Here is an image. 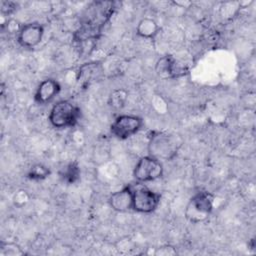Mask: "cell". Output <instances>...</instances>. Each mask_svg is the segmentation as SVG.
I'll list each match as a JSON object with an SVG mask.
<instances>
[{"label":"cell","mask_w":256,"mask_h":256,"mask_svg":"<svg viewBox=\"0 0 256 256\" xmlns=\"http://www.w3.org/2000/svg\"><path fill=\"white\" fill-rule=\"evenodd\" d=\"M183 144L182 138L174 133L153 131L148 138V155L160 160L173 159Z\"/></svg>","instance_id":"cell-1"},{"label":"cell","mask_w":256,"mask_h":256,"mask_svg":"<svg viewBox=\"0 0 256 256\" xmlns=\"http://www.w3.org/2000/svg\"><path fill=\"white\" fill-rule=\"evenodd\" d=\"M115 8L116 4L112 1L92 2L87 7L84 14V19L80 26L90 30L97 35H101L102 28L113 15Z\"/></svg>","instance_id":"cell-2"},{"label":"cell","mask_w":256,"mask_h":256,"mask_svg":"<svg viewBox=\"0 0 256 256\" xmlns=\"http://www.w3.org/2000/svg\"><path fill=\"white\" fill-rule=\"evenodd\" d=\"M214 195L206 190L196 192L188 201L184 215L191 223L204 222L209 218L213 211Z\"/></svg>","instance_id":"cell-3"},{"label":"cell","mask_w":256,"mask_h":256,"mask_svg":"<svg viewBox=\"0 0 256 256\" xmlns=\"http://www.w3.org/2000/svg\"><path fill=\"white\" fill-rule=\"evenodd\" d=\"M81 115L80 108L68 100H61L54 104L49 112L50 124L58 129L73 127Z\"/></svg>","instance_id":"cell-4"},{"label":"cell","mask_w":256,"mask_h":256,"mask_svg":"<svg viewBox=\"0 0 256 256\" xmlns=\"http://www.w3.org/2000/svg\"><path fill=\"white\" fill-rule=\"evenodd\" d=\"M143 126V119L137 115L122 114L117 116L110 125V133L119 140H126Z\"/></svg>","instance_id":"cell-5"},{"label":"cell","mask_w":256,"mask_h":256,"mask_svg":"<svg viewBox=\"0 0 256 256\" xmlns=\"http://www.w3.org/2000/svg\"><path fill=\"white\" fill-rule=\"evenodd\" d=\"M163 171L162 162L150 155H147L141 157L137 161L133 169V176L139 183H145L161 178Z\"/></svg>","instance_id":"cell-6"},{"label":"cell","mask_w":256,"mask_h":256,"mask_svg":"<svg viewBox=\"0 0 256 256\" xmlns=\"http://www.w3.org/2000/svg\"><path fill=\"white\" fill-rule=\"evenodd\" d=\"M161 196L159 193L152 191L145 186L133 188V205L132 210L148 214L155 211L160 203Z\"/></svg>","instance_id":"cell-7"},{"label":"cell","mask_w":256,"mask_h":256,"mask_svg":"<svg viewBox=\"0 0 256 256\" xmlns=\"http://www.w3.org/2000/svg\"><path fill=\"white\" fill-rule=\"evenodd\" d=\"M44 36V26L38 22H31L21 25L16 39L23 48H34L42 41Z\"/></svg>","instance_id":"cell-8"},{"label":"cell","mask_w":256,"mask_h":256,"mask_svg":"<svg viewBox=\"0 0 256 256\" xmlns=\"http://www.w3.org/2000/svg\"><path fill=\"white\" fill-rule=\"evenodd\" d=\"M155 70L157 75L163 79L178 78L188 73V70L181 66L172 55H164L159 58L156 62Z\"/></svg>","instance_id":"cell-9"},{"label":"cell","mask_w":256,"mask_h":256,"mask_svg":"<svg viewBox=\"0 0 256 256\" xmlns=\"http://www.w3.org/2000/svg\"><path fill=\"white\" fill-rule=\"evenodd\" d=\"M108 203L110 207L116 212L124 213L132 210L133 186L126 185L121 189L113 192L108 198Z\"/></svg>","instance_id":"cell-10"},{"label":"cell","mask_w":256,"mask_h":256,"mask_svg":"<svg viewBox=\"0 0 256 256\" xmlns=\"http://www.w3.org/2000/svg\"><path fill=\"white\" fill-rule=\"evenodd\" d=\"M60 90L61 85L58 81L52 78H47L38 85L34 94V100L40 105L47 104L60 93Z\"/></svg>","instance_id":"cell-11"},{"label":"cell","mask_w":256,"mask_h":256,"mask_svg":"<svg viewBox=\"0 0 256 256\" xmlns=\"http://www.w3.org/2000/svg\"><path fill=\"white\" fill-rule=\"evenodd\" d=\"M159 31L160 28L158 23L149 17L142 18L136 27V34L144 39H154Z\"/></svg>","instance_id":"cell-12"},{"label":"cell","mask_w":256,"mask_h":256,"mask_svg":"<svg viewBox=\"0 0 256 256\" xmlns=\"http://www.w3.org/2000/svg\"><path fill=\"white\" fill-rule=\"evenodd\" d=\"M100 64L99 63H87L82 65L77 72V81L82 84L90 83L99 74Z\"/></svg>","instance_id":"cell-13"},{"label":"cell","mask_w":256,"mask_h":256,"mask_svg":"<svg viewBox=\"0 0 256 256\" xmlns=\"http://www.w3.org/2000/svg\"><path fill=\"white\" fill-rule=\"evenodd\" d=\"M127 98L128 92L123 88H118L110 93L108 103L114 109H121L125 106Z\"/></svg>","instance_id":"cell-14"},{"label":"cell","mask_w":256,"mask_h":256,"mask_svg":"<svg viewBox=\"0 0 256 256\" xmlns=\"http://www.w3.org/2000/svg\"><path fill=\"white\" fill-rule=\"evenodd\" d=\"M60 176L66 183H75L80 177V168L76 162H71L67 164L63 170L60 172Z\"/></svg>","instance_id":"cell-15"},{"label":"cell","mask_w":256,"mask_h":256,"mask_svg":"<svg viewBox=\"0 0 256 256\" xmlns=\"http://www.w3.org/2000/svg\"><path fill=\"white\" fill-rule=\"evenodd\" d=\"M50 174L51 171L47 166L41 163H37L30 167V169L27 172V178H29L30 180L40 181L46 179Z\"/></svg>","instance_id":"cell-16"},{"label":"cell","mask_w":256,"mask_h":256,"mask_svg":"<svg viewBox=\"0 0 256 256\" xmlns=\"http://www.w3.org/2000/svg\"><path fill=\"white\" fill-rule=\"evenodd\" d=\"M114 245H115V249L121 254H130L135 250V243L128 236L121 237L115 242Z\"/></svg>","instance_id":"cell-17"},{"label":"cell","mask_w":256,"mask_h":256,"mask_svg":"<svg viewBox=\"0 0 256 256\" xmlns=\"http://www.w3.org/2000/svg\"><path fill=\"white\" fill-rule=\"evenodd\" d=\"M23 254L24 251L15 242H2L0 245L1 256H19Z\"/></svg>","instance_id":"cell-18"},{"label":"cell","mask_w":256,"mask_h":256,"mask_svg":"<svg viewBox=\"0 0 256 256\" xmlns=\"http://www.w3.org/2000/svg\"><path fill=\"white\" fill-rule=\"evenodd\" d=\"M29 194L26 190L20 189L13 196V203L17 207H23L29 201Z\"/></svg>","instance_id":"cell-19"},{"label":"cell","mask_w":256,"mask_h":256,"mask_svg":"<svg viewBox=\"0 0 256 256\" xmlns=\"http://www.w3.org/2000/svg\"><path fill=\"white\" fill-rule=\"evenodd\" d=\"M153 254L156 256H173L177 254V250L174 246L166 244L155 248Z\"/></svg>","instance_id":"cell-20"},{"label":"cell","mask_w":256,"mask_h":256,"mask_svg":"<svg viewBox=\"0 0 256 256\" xmlns=\"http://www.w3.org/2000/svg\"><path fill=\"white\" fill-rule=\"evenodd\" d=\"M17 4L11 1H3L1 3V12L3 14H11L13 13L17 8Z\"/></svg>","instance_id":"cell-21"},{"label":"cell","mask_w":256,"mask_h":256,"mask_svg":"<svg viewBox=\"0 0 256 256\" xmlns=\"http://www.w3.org/2000/svg\"><path fill=\"white\" fill-rule=\"evenodd\" d=\"M172 3L180 8H189L192 5V2L190 1H173Z\"/></svg>","instance_id":"cell-22"}]
</instances>
